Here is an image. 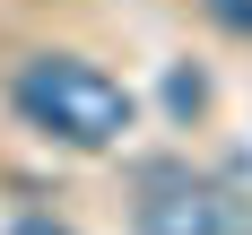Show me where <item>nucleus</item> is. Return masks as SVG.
Segmentation results:
<instances>
[{"mask_svg": "<svg viewBox=\"0 0 252 235\" xmlns=\"http://www.w3.org/2000/svg\"><path fill=\"white\" fill-rule=\"evenodd\" d=\"M9 96H18V113L44 131V139H61V148H122L130 139V87L104 78L96 61H78V52H35Z\"/></svg>", "mask_w": 252, "mask_h": 235, "instance_id": "nucleus-1", "label": "nucleus"}, {"mask_svg": "<svg viewBox=\"0 0 252 235\" xmlns=\"http://www.w3.org/2000/svg\"><path fill=\"white\" fill-rule=\"evenodd\" d=\"M200 9L226 26V35H252V0H200Z\"/></svg>", "mask_w": 252, "mask_h": 235, "instance_id": "nucleus-4", "label": "nucleus"}, {"mask_svg": "<svg viewBox=\"0 0 252 235\" xmlns=\"http://www.w3.org/2000/svg\"><path fill=\"white\" fill-rule=\"evenodd\" d=\"M139 235H235V201L209 183H157L139 201Z\"/></svg>", "mask_w": 252, "mask_h": 235, "instance_id": "nucleus-2", "label": "nucleus"}, {"mask_svg": "<svg viewBox=\"0 0 252 235\" xmlns=\"http://www.w3.org/2000/svg\"><path fill=\"white\" fill-rule=\"evenodd\" d=\"M165 104H174V113H200V104H209V78L200 70H174V78H165Z\"/></svg>", "mask_w": 252, "mask_h": 235, "instance_id": "nucleus-3", "label": "nucleus"}]
</instances>
